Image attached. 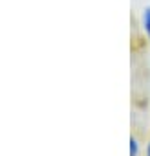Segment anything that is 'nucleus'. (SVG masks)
Listing matches in <instances>:
<instances>
[{
  "instance_id": "1",
  "label": "nucleus",
  "mask_w": 150,
  "mask_h": 156,
  "mask_svg": "<svg viewBox=\"0 0 150 156\" xmlns=\"http://www.w3.org/2000/svg\"><path fill=\"white\" fill-rule=\"evenodd\" d=\"M141 30L148 41V46H150V8H145L141 13Z\"/></svg>"
},
{
  "instance_id": "2",
  "label": "nucleus",
  "mask_w": 150,
  "mask_h": 156,
  "mask_svg": "<svg viewBox=\"0 0 150 156\" xmlns=\"http://www.w3.org/2000/svg\"><path fill=\"white\" fill-rule=\"evenodd\" d=\"M128 154L130 156H141V143L135 136H130V140H128Z\"/></svg>"
},
{
  "instance_id": "3",
  "label": "nucleus",
  "mask_w": 150,
  "mask_h": 156,
  "mask_svg": "<svg viewBox=\"0 0 150 156\" xmlns=\"http://www.w3.org/2000/svg\"><path fill=\"white\" fill-rule=\"evenodd\" d=\"M145 156H150V136H148V140L145 143Z\"/></svg>"
}]
</instances>
